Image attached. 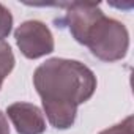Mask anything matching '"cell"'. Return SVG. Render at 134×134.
I'll list each match as a JSON object with an SVG mask.
<instances>
[{"label":"cell","instance_id":"7","mask_svg":"<svg viewBox=\"0 0 134 134\" xmlns=\"http://www.w3.org/2000/svg\"><path fill=\"white\" fill-rule=\"evenodd\" d=\"M11 29H13V16L5 5L0 3V40L7 38Z\"/></svg>","mask_w":134,"mask_h":134},{"label":"cell","instance_id":"2","mask_svg":"<svg viewBox=\"0 0 134 134\" xmlns=\"http://www.w3.org/2000/svg\"><path fill=\"white\" fill-rule=\"evenodd\" d=\"M85 46L96 58L103 62H117L128 52L129 35L121 22L103 16L92 27Z\"/></svg>","mask_w":134,"mask_h":134},{"label":"cell","instance_id":"4","mask_svg":"<svg viewBox=\"0 0 134 134\" xmlns=\"http://www.w3.org/2000/svg\"><path fill=\"white\" fill-rule=\"evenodd\" d=\"M66 7H68V11H66L65 21L68 24V29L73 38L85 46L92 27L96 24L99 18L104 16V13L101 11L99 3L95 2H73Z\"/></svg>","mask_w":134,"mask_h":134},{"label":"cell","instance_id":"9","mask_svg":"<svg viewBox=\"0 0 134 134\" xmlns=\"http://www.w3.org/2000/svg\"><path fill=\"white\" fill-rule=\"evenodd\" d=\"M0 134H10L8 120H7V115L2 110H0Z\"/></svg>","mask_w":134,"mask_h":134},{"label":"cell","instance_id":"5","mask_svg":"<svg viewBox=\"0 0 134 134\" xmlns=\"http://www.w3.org/2000/svg\"><path fill=\"white\" fill-rule=\"evenodd\" d=\"M7 114L16 128L18 134H43L46 131V120L41 109L30 103H14L8 106Z\"/></svg>","mask_w":134,"mask_h":134},{"label":"cell","instance_id":"3","mask_svg":"<svg viewBox=\"0 0 134 134\" xmlns=\"http://www.w3.org/2000/svg\"><path fill=\"white\" fill-rule=\"evenodd\" d=\"M14 40L21 52L27 58H40L54 51V36L46 24L41 21H25L16 32Z\"/></svg>","mask_w":134,"mask_h":134},{"label":"cell","instance_id":"8","mask_svg":"<svg viewBox=\"0 0 134 134\" xmlns=\"http://www.w3.org/2000/svg\"><path fill=\"white\" fill-rule=\"evenodd\" d=\"M99 134H134V129H132V115L126 117L118 125H114V126L101 131Z\"/></svg>","mask_w":134,"mask_h":134},{"label":"cell","instance_id":"1","mask_svg":"<svg viewBox=\"0 0 134 134\" xmlns=\"http://www.w3.org/2000/svg\"><path fill=\"white\" fill-rule=\"evenodd\" d=\"M33 85L49 123L57 129H68L76 121L77 107L93 96L96 77L84 63L57 57L35 70Z\"/></svg>","mask_w":134,"mask_h":134},{"label":"cell","instance_id":"6","mask_svg":"<svg viewBox=\"0 0 134 134\" xmlns=\"http://www.w3.org/2000/svg\"><path fill=\"white\" fill-rule=\"evenodd\" d=\"M14 68V55L8 43L0 40V88L5 81V77L13 71Z\"/></svg>","mask_w":134,"mask_h":134}]
</instances>
